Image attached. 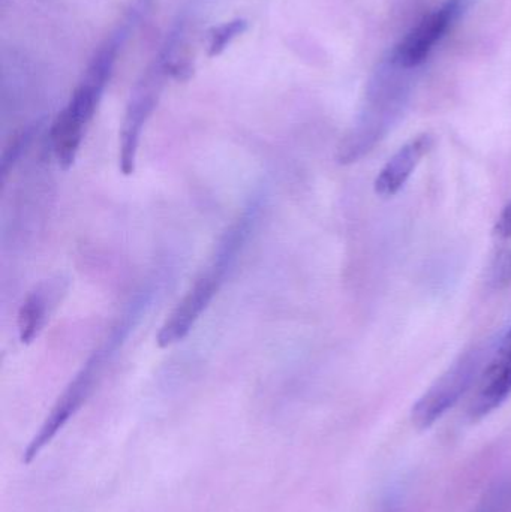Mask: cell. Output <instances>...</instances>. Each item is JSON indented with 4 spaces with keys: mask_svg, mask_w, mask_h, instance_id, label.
I'll use <instances>...</instances> for the list:
<instances>
[{
    "mask_svg": "<svg viewBox=\"0 0 511 512\" xmlns=\"http://www.w3.org/2000/svg\"><path fill=\"white\" fill-rule=\"evenodd\" d=\"M260 203L251 201L242 215L230 225L216 243L206 267L195 277L191 288L162 324L156 342L159 348H170L188 336L198 319L206 312L213 298L224 285L225 277L239 258L257 219Z\"/></svg>",
    "mask_w": 511,
    "mask_h": 512,
    "instance_id": "cell-1",
    "label": "cell"
},
{
    "mask_svg": "<svg viewBox=\"0 0 511 512\" xmlns=\"http://www.w3.org/2000/svg\"><path fill=\"white\" fill-rule=\"evenodd\" d=\"M128 327L129 324H126V322L117 325L116 330L113 331L105 345L101 346L98 351L93 352L92 357L86 361V364L81 367L80 372L69 382L68 387L60 394L56 405L53 406L50 414L45 418L36 435L33 436L29 447L24 451V463H30L33 459H36V456L56 438L57 433L65 427V424L77 414L78 409L86 403L92 391L95 390L99 378H101L105 364L108 363L111 355L116 351L120 340L125 337V328Z\"/></svg>",
    "mask_w": 511,
    "mask_h": 512,
    "instance_id": "cell-2",
    "label": "cell"
},
{
    "mask_svg": "<svg viewBox=\"0 0 511 512\" xmlns=\"http://www.w3.org/2000/svg\"><path fill=\"white\" fill-rule=\"evenodd\" d=\"M482 366L483 352L480 349L467 352L455 361L417 400L411 412L414 426L422 430L434 426L473 387L482 373Z\"/></svg>",
    "mask_w": 511,
    "mask_h": 512,
    "instance_id": "cell-3",
    "label": "cell"
},
{
    "mask_svg": "<svg viewBox=\"0 0 511 512\" xmlns=\"http://www.w3.org/2000/svg\"><path fill=\"white\" fill-rule=\"evenodd\" d=\"M471 3L473 0H446L432 9L399 42L393 51V63L405 71L423 65L447 33L464 17Z\"/></svg>",
    "mask_w": 511,
    "mask_h": 512,
    "instance_id": "cell-4",
    "label": "cell"
},
{
    "mask_svg": "<svg viewBox=\"0 0 511 512\" xmlns=\"http://www.w3.org/2000/svg\"><path fill=\"white\" fill-rule=\"evenodd\" d=\"M102 81L104 80L101 75L95 74L81 84L68 107L59 114L51 128V147L62 170H69L77 159L86 126L89 125L98 104Z\"/></svg>",
    "mask_w": 511,
    "mask_h": 512,
    "instance_id": "cell-5",
    "label": "cell"
},
{
    "mask_svg": "<svg viewBox=\"0 0 511 512\" xmlns=\"http://www.w3.org/2000/svg\"><path fill=\"white\" fill-rule=\"evenodd\" d=\"M511 394V328L504 334L491 360L479 376V390L471 405V417L482 418L500 408Z\"/></svg>",
    "mask_w": 511,
    "mask_h": 512,
    "instance_id": "cell-6",
    "label": "cell"
},
{
    "mask_svg": "<svg viewBox=\"0 0 511 512\" xmlns=\"http://www.w3.org/2000/svg\"><path fill=\"white\" fill-rule=\"evenodd\" d=\"M434 143L431 134H420L407 141L381 168L374 182L375 194L381 198L395 197L431 152Z\"/></svg>",
    "mask_w": 511,
    "mask_h": 512,
    "instance_id": "cell-7",
    "label": "cell"
},
{
    "mask_svg": "<svg viewBox=\"0 0 511 512\" xmlns=\"http://www.w3.org/2000/svg\"><path fill=\"white\" fill-rule=\"evenodd\" d=\"M65 291L59 279L44 280L32 289L18 310V334L23 343H32L47 324L48 316L59 303Z\"/></svg>",
    "mask_w": 511,
    "mask_h": 512,
    "instance_id": "cell-8",
    "label": "cell"
},
{
    "mask_svg": "<svg viewBox=\"0 0 511 512\" xmlns=\"http://www.w3.org/2000/svg\"><path fill=\"white\" fill-rule=\"evenodd\" d=\"M494 234L501 240L511 239V200L501 210L495 222Z\"/></svg>",
    "mask_w": 511,
    "mask_h": 512,
    "instance_id": "cell-9",
    "label": "cell"
}]
</instances>
